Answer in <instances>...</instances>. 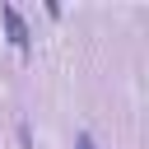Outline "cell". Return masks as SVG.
Masks as SVG:
<instances>
[{"label":"cell","instance_id":"obj_2","mask_svg":"<svg viewBox=\"0 0 149 149\" xmlns=\"http://www.w3.org/2000/svg\"><path fill=\"white\" fill-rule=\"evenodd\" d=\"M74 149H98V144H93V135H79V140H74Z\"/></svg>","mask_w":149,"mask_h":149},{"label":"cell","instance_id":"obj_1","mask_svg":"<svg viewBox=\"0 0 149 149\" xmlns=\"http://www.w3.org/2000/svg\"><path fill=\"white\" fill-rule=\"evenodd\" d=\"M0 14H5V23H9V33H14V42H19V47H28V28H23V19H19V9H14V5H5Z\"/></svg>","mask_w":149,"mask_h":149}]
</instances>
